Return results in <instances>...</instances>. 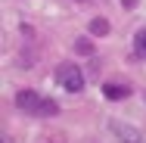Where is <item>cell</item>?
Here are the masks:
<instances>
[{
    "label": "cell",
    "mask_w": 146,
    "mask_h": 143,
    "mask_svg": "<svg viewBox=\"0 0 146 143\" xmlns=\"http://www.w3.org/2000/svg\"><path fill=\"white\" fill-rule=\"evenodd\" d=\"M72 50H75L78 56H90V53H93V44H90V37H78V41L72 44Z\"/></svg>",
    "instance_id": "52a82bcc"
},
{
    "label": "cell",
    "mask_w": 146,
    "mask_h": 143,
    "mask_svg": "<svg viewBox=\"0 0 146 143\" xmlns=\"http://www.w3.org/2000/svg\"><path fill=\"white\" fill-rule=\"evenodd\" d=\"M34 115H37V118H56V115H59L56 100H50V96H40V103H37Z\"/></svg>",
    "instance_id": "5b68a950"
},
{
    "label": "cell",
    "mask_w": 146,
    "mask_h": 143,
    "mask_svg": "<svg viewBox=\"0 0 146 143\" xmlns=\"http://www.w3.org/2000/svg\"><path fill=\"white\" fill-rule=\"evenodd\" d=\"M103 96L112 100V103H121V100L131 96V87H127V84H118V81H106V84H103Z\"/></svg>",
    "instance_id": "3957f363"
},
{
    "label": "cell",
    "mask_w": 146,
    "mask_h": 143,
    "mask_svg": "<svg viewBox=\"0 0 146 143\" xmlns=\"http://www.w3.org/2000/svg\"><path fill=\"white\" fill-rule=\"evenodd\" d=\"M134 47H137L140 56H146V28H140L137 34H134Z\"/></svg>",
    "instance_id": "ba28073f"
},
{
    "label": "cell",
    "mask_w": 146,
    "mask_h": 143,
    "mask_svg": "<svg viewBox=\"0 0 146 143\" xmlns=\"http://www.w3.org/2000/svg\"><path fill=\"white\" fill-rule=\"evenodd\" d=\"M56 84L68 93H81L84 90V72L75 65V62H62L56 69Z\"/></svg>",
    "instance_id": "6da1fadb"
},
{
    "label": "cell",
    "mask_w": 146,
    "mask_h": 143,
    "mask_svg": "<svg viewBox=\"0 0 146 143\" xmlns=\"http://www.w3.org/2000/svg\"><path fill=\"white\" fill-rule=\"evenodd\" d=\"M87 31L93 34V37H106V34L112 31V25H109V19H103V16H96V19H90Z\"/></svg>",
    "instance_id": "8992f818"
},
{
    "label": "cell",
    "mask_w": 146,
    "mask_h": 143,
    "mask_svg": "<svg viewBox=\"0 0 146 143\" xmlns=\"http://www.w3.org/2000/svg\"><path fill=\"white\" fill-rule=\"evenodd\" d=\"M109 134L115 137L118 143H143V134L137 131V128H131L127 121H109Z\"/></svg>",
    "instance_id": "7a4b0ae2"
},
{
    "label": "cell",
    "mask_w": 146,
    "mask_h": 143,
    "mask_svg": "<svg viewBox=\"0 0 146 143\" xmlns=\"http://www.w3.org/2000/svg\"><path fill=\"white\" fill-rule=\"evenodd\" d=\"M121 6H124V9H134V6H137V0H121Z\"/></svg>",
    "instance_id": "9c48e42d"
},
{
    "label": "cell",
    "mask_w": 146,
    "mask_h": 143,
    "mask_svg": "<svg viewBox=\"0 0 146 143\" xmlns=\"http://www.w3.org/2000/svg\"><path fill=\"white\" fill-rule=\"evenodd\" d=\"M37 103H40V93H37V90H19V93H16V106H19L22 112H31V115H34Z\"/></svg>",
    "instance_id": "277c9868"
},
{
    "label": "cell",
    "mask_w": 146,
    "mask_h": 143,
    "mask_svg": "<svg viewBox=\"0 0 146 143\" xmlns=\"http://www.w3.org/2000/svg\"><path fill=\"white\" fill-rule=\"evenodd\" d=\"M78 3H84V0H78Z\"/></svg>",
    "instance_id": "30bf717a"
}]
</instances>
